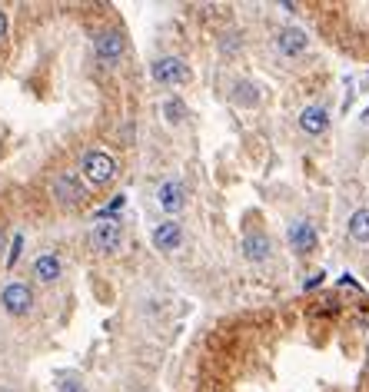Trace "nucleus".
Instances as JSON below:
<instances>
[{
  "instance_id": "19",
  "label": "nucleus",
  "mask_w": 369,
  "mask_h": 392,
  "mask_svg": "<svg viewBox=\"0 0 369 392\" xmlns=\"http://www.w3.org/2000/svg\"><path fill=\"white\" fill-rule=\"evenodd\" d=\"M60 392H83V386H76L74 379H67V382H60Z\"/></svg>"
},
{
  "instance_id": "7",
  "label": "nucleus",
  "mask_w": 369,
  "mask_h": 392,
  "mask_svg": "<svg viewBox=\"0 0 369 392\" xmlns=\"http://www.w3.org/2000/svg\"><path fill=\"white\" fill-rule=\"evenodd\" d=\"M150 76L160 87H183L190 80V67L183 64V57H177V53H163L150 64Z\"/></svg>"
},
{
  "instance_id": "3",
  "label": "nucleus",
  "mask_w": 369,
  "mask_h": 392,
  "mask_svg": "<svg viewBox=\"0 0 369 392\" xmlns=\"http://www.w3.org/2000/svg\"><path fill=\"white\" fill-rule=\"evenodd\" d=\"M37 286L30 279H7L0 290V309L11 319H30L37 316Z\"/></svg>"
},
{
  "instance_id": "17",
  "label": "nucleus",
  "mask_w": 369,
  "mask_h": 392,
  "mask_svg": "<svg viewBox=\"0 0 369 392\" xmlns=\"http://www.w3.org/2000/svg\"><path fill=\"white\" fill-rule=\"evenodd\" d=\"M7 250H11V227H7V219L0 216V259L7 256Z\"/></svg>"
},
{
  "instance_id": "8",
  "label": "nucleus",
  "mask_w": 369,
  "mask_h": 392,
  "mask_svg": "<svg viewBox=\"0 0 369 392\" xmlns=\"http://www.w3.org/2000/svg\"><path fill=\"white\" fill-rule=\"evenodd\" d=\"M286 240H290L296 256H309L319 246V233L309 219H293V223L286 227Z\"/></svg>"
},
{
  "instance_id": "5",
  "label": "nucleus",
  "mask_w": 369,
  "mask_h": 392,
  "mask_svg": "<svg viewBox=\"0 0 369 392\" xmlns=\"http://www.w3.org/2000/svg\"><path fill=\"white\" fill-rule=\"evenodd\" d=\"M90 47H93V57L103 67H116L127 53V37H123L120 27H97L90 34Z\"/></svg>"
},
{
  "instance_id": "11",
  "label": "nucleus",
  "mask_w": 369,
  "mask_h": 392,
  "mask_svg": "<svg viewBox=\"0 0 369 392\" xmlns=\"http://www.w3.org/2000/svg\"><path fill=\"white\" fill-rule=\"evenodd\" d=\"M153 246L160 253H177L180 246H183V227H180V219H163L160 227L153 229Z\"/></svg>"
},
{
  "instance_id": "13",
  "label": "nucleus",
  "mask_w": 369,
  "mask_h": 392,
  "mask_svg": "<svg viewBox=\"0 0 369 392\" xmlns=\"http://www.w3.org/2000/svg\"><path fill=\"white\" fill-rule=\"evenodd\" d=\"M300 130L309 133V137H323L326 130H330V114H326V107H306L303 114H300Z\"/></svg>"
},
{
  "instance_id": "10",
  "label": "nucleus",
  "mask_w": 369,
  "mask_h": 392,
  "mask_svg": "<svg viewBox=\"0 0 369 392\" xmlns=\"http://www.w3.org/2000/svg\"><path fill=\"white\" fill-rule=\"evenodd\" d=\"M243 256H246L250 263H267L269 256H273V240H269L260 227L246 229V233H243Z\"/></svg>"
},
{
  "instance_id": "9",
  "label": "nucleus",
  "mask_w": 369,
  "mask_h": 392,
  "mask_svg": "<svg viewBox=\"0 0 369 392\" xmlns=\"http://www.w3.org/2000/svg\"><path fill=\"white\" fill-rule=\"evenodd\" d=\"M156 206L163 210V213L177 216L183 206H187V187H183V180H163L160 187H156Z\"/></svg>"
},
{
  "instance_id": "20",
  "label": "nucleus",
  "mask_w": 369,
  "mask_h": 392,
  "mask_svg": "<svg viewBox=\"0 0 369 392\" xmlns=\"http://www.w3.org/2000/svg\"><path fill=\"white\" fill-rule=\"evenodd\" d=\"M323 276H326V273H313V279H309V283H306V290H316L319 283H323Z\"/></svg>"
},
{
  "instance_id": "15",
  "label": "nucleus",
  "mask_w": 369,
  "mask_h": 392,
  "mask_svg": "<svg viewBox=\"0 0 369 392\" xmlns=\"http://www.w3.org/2000/svg\"><path fill=\"white\" fill-rule=\"evenodd\" d=\"M233 103H240V107H256V103H260V87H256L253 80H236V83H233Z\"/></svg>"
},
{
  "instance_id": "18",
  "label": "nucleus",
  "mask_w": 369,
  "mask_h": 392,
  "mask_svg": "<svg viewBox=\"0 0 369 392\" xmlns=\"http://www.w3.org/2000/svg\"><path fill=\"white\" fill-rule=\"evenodd\" d=\"M20 250H24V236H13V243H11V253H7V266H17V259H20Z\"/></svg>"
},
{
  "instance_id": "14",
  "label": "nucleus",
  "mask_w": 369,
  "mask_h": 392,
  "mask_svg": "<svg viewBox=\"0 0 369 392\" xmlns=\"http://www.w3.org/2000/svg\"><path fill=\"white\" fill-rule=\"evenodd\" d=\"M346 233L353 243H369V210H356L346 223Z\"/></svg>"
},
{
  "instance_id": "21",
  "label": "nucleus",
  "mask_w": 369,
  "mask_h": 392,
  "mask_svg": "<svg viewBox=\"0 0 369 392\" xmlns=\"http://www.w3.org/2000/svg\"><path fill=\"white\" fill-rule=\"evenodd\" d=\"M7 37V11H0V40Z\"/></svg>"
},
{
  "instance_id": "1",
  "label": "nucleus",
  "mask_w": 369,
  "mask_h": 392,
  "mask_svg": "<svg viewBox=\"0 0 369 392\" xmlns=\"http://www.w3.org/2000/svg\"><path fill=\"white\" fill-rule=\"evenodd\" d=\"M43 193H47L53 210H60V213H76L90 203V187L83 183L80 170L70 163L53 166L47 180H43Z\"/></svg>"
},
{
  "instance_id": "22",
  "label": "nucleus",
  "mask_w": 369,
  "mask_h": 392,
  "mask_svg": "<svg viewBox=\"0 0 369 392\" xmlns=\"http://www.w3.org/2000/svg\"><path fill=\"white\" fill-rule=\"evenodd\" d=\"M0 392H11V389H0Z\"/></svg>"
},
{
  "instance_id": "4",
  "label": "nucleus",
  "mask_w": 369,
  "mask_h": 392,
  "mask_svg": "<svg viewBox=\"0 0 369 392\" xmlns=\"http://www.w3.org/2000/svg\"><path fill=\"white\" fill-rule=\"evenodd\" d=\"M87 243L97 256H120L127 246V233L120 227V219H100L97 216V223L87 233Z\"/></svg>"
},
{
  "instance_id": "6",
  "label": "nucleus",
  "mask_w": 369,
  "mask_h": 392,
  "mask_svg": "<svg viewBox=\"0 0 369 392\" xmlns=\"http://www.w3.org/2000/svg\"><path fill=\"white\" fill-rule=\"evenodd\" d=\"M64 253L60 250H40L37 256H34V263H30V283L34 286H57L60 279H64Z\"/></svg>"
},
{
  "instance_id": "2",
  "label": "nucleus",
  "mask_w": 369,
  "mask_h": 392,
  "mask_svg": "<svg viewBox=\"0 0 369 392\" xmlns=\"http://www.w3.org/2000/svg\"><path fill=\"white\" fill-rule=\"evenodd\" d=\"M76 170H80L83 183L93 187V190H107V187H114L116 177H120V163H116V156L114 153H107V150H100V147H90V150L80 153Z\"/></svg>"
},
{
  "instance_id": "16",
  "label": "nucleus",
  "mask_w": 369,
  "mask_h": 392,
  "mask_svg": "<svg viewBox=\"0 0 369 392\" xmlns=\"http://www.w3.org/2000/svg\"><path fill=\"white\" fill-rule=\"evenodd\" d=\"M163 116H166V123H183L187 120V103L180 100V97H170V100H163Z\"/></svg>"
},
{
  "instance_id": "12",
  "label": "nucleus",
  "mask_w": 369,
  "mask_h": 392,
  "mask_svg": "<svg viewBox=\"0 0 369 392\" xmlns=\"http://www.w3.org/2000/svg\"><path fill=\"white\" fill-rule=\"evenodd\" d=\"M306 47H309V37H306V30H300V27H283L280 34H276V50L283 57H300Z\"/></svg>"
}]
</instances>
